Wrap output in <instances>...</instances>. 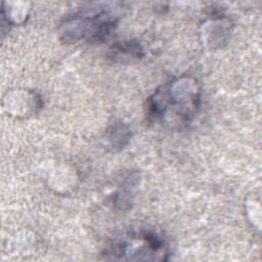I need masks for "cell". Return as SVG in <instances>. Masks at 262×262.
Returning <instances> with one entry per match:
<instances>
[{
	"label": "cell",
	"instance_id": "obj_1",
	"mask_svg": "<svg viewBox=\"0 0 262 262\" xmlns=\"http://www.w3.org/2000/svg\"><path fill=\"white\" fill-rule=\"evenodd\" d=\"M201 85L190 76H182L161 85L146 100L145 115L150 123L171 130L185 128L201 104Z\"/></svg>",
	"mask_w": 262,
	"mask_h": 262
},
{
	"label": "cell",
	"instance_id": "obj_2",
	"mask_svg": "<svg viewBox=\"0 0 262 262\" xmlns=\"http://www.w3.org/2000/svg\"><path fill=\"white\" fill-rule=\"evenodd\" d=\"M107 260L168 261L169 248L161 236L150 231H132L116 238L102 254Z\"/></svg>",
	"mask_w": 262,
	"mask_h": 262
},
{
	"label": "cell",
	"instance_id": "obj_3",
	"mask_svg": "<svg viewBox=\"0 0 262 262\" xmlns=\"http://www.w3.org/2000/svg\"><path fill=\"white\" fill-rule=\"evenodd\" d=\"M116 24V17L110 9L98 5L83 9L68 17L62 25L61 34L67 41L100 42L112 34Z\"/></svg>",
	"mask_w": 262,
	"mask_h": 262
},
{
	"label": "cell",
	"instance_id": "obj_4",
	"mask_svg": "<svg viewBox=\"0 0 262 262\" xmlns=\"http://www.w3.org/2000/svg\"><path fill=\"white\" fill-rule=\"evenodd\" d=\"M115 49L117 51V56L119 57H135L138 58L140 56L143 55L142 53V48L141 46L134 42V41H130V42H125V43H119L115 46Z\"/></svg>",
	"mask_w": 262,
	"mask_h": 262
}]
</instances>
